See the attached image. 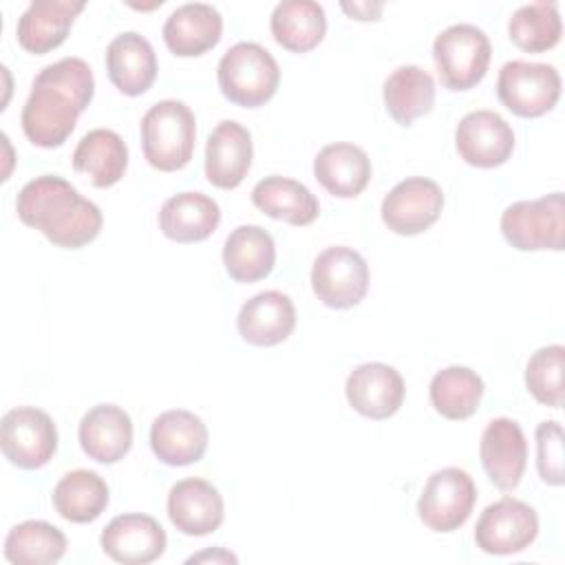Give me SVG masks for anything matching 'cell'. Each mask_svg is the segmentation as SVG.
I'll use <instances>...</instances> for the list:
<instances>
[{"instance_id":"6da1fadb","label":"cell","mask_w":565,"mask_h":565,"mask_svg":"<svg viewBox=\"0 0 565 565\" xmlns=\"http://www.w3.org/2000/svg\"><path fill=\"white\" fill-rule=\"evenodd\" d=\"M93 95L95 77L82 57H62L44 66L35 75L20 115L26 139L40 148H60Z\"/></svg>"},{"instance_id":"7a4b0ae2","label":"cell","mask_w":565,"mask_h":565,"mask_svg":"<svg viewBox=\"0 0 565 565\" xmlns=\"http://www.w3.org/2000/svg\"><path fill=\"white\" fill-rule=\"evenodd\" d=\"M15 212L24 225L35 227L64 249L88 245L104 225L102 210L57 174H42L29 181L18 192Z\"/></svg>"},{"instance_id":"3957f363","label":"cell","mask_w":565,"mask_h":565,"mask_svg":"<svg viewBox=\"0 0 565 565\" xmlns=\"http://www.w3.org/2000/svg\"><path fill=\"white\" fill-rule=\"evenodd\" d=\"M196 139V119L190 106L179 99L157 102L141 117V148L146 161L174 172L190 163Z\"/></svg>"},{"instance_id":"277c9868","label":"cell","mask_w":565,"mask_h":565,"mask_svg":"<svg viewBox=\"0 0 565 565\" xmlns=\"http://www.w3.org/2000/svg\"><path fill=\"white\" fill-rule=\"evenodd\" d=\"M216 79L225 99L243 108H258L276 95L280 68L258 42H236L223 53Z\"/></svg>"},{"instance_id":"5b68a950","label":"cell","mask_w":565,"mask_h":565,"mask_svg":"<svg viewBox=\"0 0 565 565\" xmlns=\"http://www.w3.org/2000/svg\"><path fill=\"white\" fill-rule=\"evenodd\" d=\"M492 44L483 29L459 22L446 26L433 42V60L448 90L475 88L488 71Z\"/></svg>"},{"instance_id":"8992f818","label":"cell","mask_w":565,"mask_h":565,"mask_svg":"<svg viewBox=\"0 0 565 565\" xmlns=\"http://www.w3.org/2000/svg\"><path fill=\"white\" fill-rule=\"evenodd\" d=\"M501 234L519 252H561L565 234L563 192L508 205L501 214Z\"/></svg>"},{"instance_id":"52a82bcc","label":"cell","mask_w":565,"mask_h":565,"mask_svg":"<svg viewBox=\"0 0 565 565\" xmlns=\"http://www.w3.org/2000/svg\"><path fill=\"white\" fill-rule=\"evenodd\" d=\"M499 102L519 117H541L561 97V75L552 64L512 60L497 77Z\"/></svg>"},{"instance_id":"ba28073f","label":"cell","mask_w":565,"mask_h":565,"mask_svg":"<svg viewBox=\"0 0 565 565\" xmlns=\"http://www.w3.org/2000/svg\"><path fill=\"white\" fill-rule=\"evenodd\" d=\"M2 455L22 470L46 466L57 450V428L49 413L35 406H18L0 422Z\"/></svg>"},{"instance_id":"9c48e42d","label":"cell","mask_w":565,"mask_h":565,"mask_svg":"<svg viewBox=\"0 0 565 565\" xmlns=\"http://www.w3.org/2000/svg\"><path fill=\"white\" fill-rule=\"evenodd\" d=\"M477 501V486L461 468L435 470L417 501L422 523L433 532H455L472 514Z\"/></svg>"},{"instance_id":"30bf717a","label":"cell","mask_w":565,"mask_h":565,"mask_svg":"<svg viewBox=\"0 0 565 565\" xmlns=\"http://www.w3.org/2000/svg\"><path fill=\"white\" fill-rule=\"evenodd\" d=\"M311 289L331 309L355 307L369 291V265L353 247H327L313 260Z\"/></svg>"},{"instance_id":"8fae6325","label":"cell","mask_w":565,"mask_h":565,"mask_svg":"<svg viewBox=\"0 0 565 565\" xmlns=\"http://www.w3.org/2000/svg\"><path fill=\"white\" fill-rule=\"evenodd\" d=\"M539 534L536 510L514 497H501L490 503L475 527V543L481 552L492 556H508L523 552Z\"/></svg>"},{"instance_id":"7c38bea8","label":"cell","mask_w":565,"mask_h":565,"mask_svg":"<svg viewBox=\"0 0 565 565\" xmlns=\"http://www.w3.org/2000/svg\"><path fill=\"white\" fill-rule=\"evenodd\" d=\"M444 192L437 181L408 177L399 181L382 201L384 225L399 236L426 232L441 214Z\"/></svg>"},{"instance_id":"4fadbf2b","label":"cell","mask_w":565,"mask_h":565,"mask_svg":"<svg viewBox=\"0 0 565 565\" xmlns=\"http://www.w3.org/2000/svg\"><path fill=\"white\" fill-rule=\"evenodd\" d=\"M455 146L468 166L497 168L512 157L514 130L494 110H472L457 124Z\"/></svg>"},{"instance_id":"5bb4252c","label":"cell","mask_w":565,"mask_h":565,"mask_svg":"<svg viewBox=\"0 0 565 565\" xmlns=\"http://www.w3.org/2000/svg\"><path fill=\"white\" fill-rule=\"evenodd\" d=\"M479 457L490 481L510 492L521 483L527 463V441L521 426L510 417H494L481 433Z\"/></svg>"},{"instance_id":"9a60e30c","label":"cell","mask_w":565,"mask_h":565,"mask_svg":"<svg viewBox=\"0 0 565 565\" xmlns=\"http://www.w3.org/2000/svg\"><path fill=\"white\" fill-rule=\"evenodd\" d=\"M102 550L124 565H148L166 552V530L154 516L128 512L115 516L99 536Z\"/></svg>"},{"instance_id":"2e32d148","label":"cell","mask_w":565,"mask_h":565,"mask_svg":"<svg viewBox=\"0 0 565 565\" xmlns=\"http://www.w3.org/2000/svg\"><path fill=\"white\" fill-rule=\"evenodd\" d=\"M344 391L353 411L369 419H386L399 411L406 386L397 369L384 362H364L349 373Z\"/></svg>"},{"instance_id":"e0dca14e","label":"cell","mask_w":565,"mask_h":565,"mask_svg":"<svg viewBox=\"0 0 565 565\" xmlns=\"http://www.w3.org/2000/svg\"><path fill=\"white\" fill-rule=\"evenodd\" d=\"M207 426L185 408H172L154 417L150 448L166 466H190L201 461L207 448Z\"/></svg>"},{"instance_id":"ac0fdd59","label":"cell","mask_w":565,"mask_h":565,"mask_svg":"<svg viewBox=\"0 0 565 565\" xmlns=\"http://www.w3.org/2000/svg\"><path fill=\"white\" fill-rule=\"evenodd\" d=\"M168 516L188 536H205L221 527L225 505L221 492L205 479L188 477L168 492Z\"/></svg>"},{"instance_id":"d6986e66","label":"cell","mask_w":565,"mask_h":565,"mask_svg":"<svg viewBox=\"0 0 565 565\" xmlns=\"http://www.w3.org/2000/svg\"><path fill=\"white\" fill-rule=\"evenodd\" d=\"M254 143L249 130L234 121L225 119L216 124L205 143V177L214 188L234 190L243 183L252 168Z\"/></svg>"},{"instance_id":"ffe728a7","label":"cell","mask_w":565,"mask_h":565,"mask_svg":"<svg viewBox=\"0 0 565 565\" xmlns=\"http://www.w3.org/2000/svg\"><path fill=\"white\" fill-rule=\"evenodd\" d=\"M236 327L247 344L274 347L285 342L296 329V307L287 294L267 289L241 307Z\"/></svg>"},{"instance_id":"44dd1931","label":"cell","mask_w":565,"mask_h":565,"mask_svg":"<svg viewBox=\"0 0 565 565\" xmlns=\"http://www.w3.org/2000/svg\"><path fill=\"white\" fill-rule=\"evenodd\" d=\"M106 73L119 93L128 97L143 95L157 79L152 44L135 31L115 35L106 46Z\"/></svg>"},{"instance_id":"7402d4cb","label":"cell","mask_w":565,"mask_h":565,"mask_svg":"<svg viewBox=\"0 0 565 565\" xmlns=\"http://www.w3.org/2000/svg\"><path fill=\"white\" fill-rule=\"evenodd\" d=\"M84 7V0H33L18 18L15 35L20 46L33 55L57 49Z\"/></svg>"},{"instance_id":"603a6c76","label":"cell","mask_w":565,"mask_h":565,"mask_svg":"<svg viewBox=\"0 0 565 565\" xmlns=\"http://www.w3.org/2000/svg\"><path fill=\"white\" fill-rule=\"evenodd\" d=\"M223 33L218 9L207 2L177 7L163 24V42L179 57H196L214 49Z\"/></svg>"},{"instance_id":"cb8c5ba5","label":"cell","mask_w":565,"mask_h":565,"mask_svg":"<svg viewBox=\"0 0 565 565\" xmlns=\"http://www.w3.org/2000/svg\"><path fill=\"white\" fill-rule=\"evenodd\" d=\"M79 446L99 463H117L132 446V419L117 404H97L79 422Z\"/></svg>"},{"instance_id":"d4e9b609","label":"cell","mask_w":565,"mask_h":565,"mask_svg":"<svg viewBox=\"0 0 565 565\" xmlns=\"http://www.w3.org/2000/svg\"><path fill=\"white\" fill-rule=\"evenodd\" d=\"M369 154L347 141L324 146L313 159V174L318 183L338 199L358 196L371 181Z\"/></svg>"},{"instance_id":"484cf974","label":"cell","mask_w":565,"mask_h":565,"mask_svg":"<svg viewBox=\"0 0 565 565\" xmlns=\"http://www.w3.org/2000/svg\"><path fill=\"white\" fill-rule=\"evenodd\" d=\"M221 223L218 203L203 192L170 196L159 210V230L174 243H199L212 236Z\"/></svg>"},{"instance_id":"4316f807","label":"cell","mask_w":565,"mask_h":565,"mask_svg":"<svg viewBox=\"0 0 565 565\" xmlns=\"http://www.w3.org/2000/svg\"><path fill=\"white\" fill-rule=\"evenodd\" d=\"M276 263V245L260 225H238L223 245V265L232 280L256 282L271 274Z\"/></svg>"},{"instance_id":"83f0119b","label":"cell","mask_w":565,"mask_h":565,"mask_svg":"<svg viewBox=\"0 0 565 565\" xmlns=\"http://www.w3.org/2000/svg\"><path fill=\"white\" fill-rule=\"evenodd\" d=\"M252 203L267 216L289 225H309L318 218L320 205L311 190L289 177L271 174L252 188Z\"/></svg>"},{"instance_id":"f1b7e54d","label":"cell","mask_w":565,"mask_h":565,"mask_svg":"<svg viewBox=\"0 0 565 565\" xmlns=\"http://www.w3.org/2000/svg\"><path fill=\"white\" fill-rule=\"evenodd\" d=\"M384 106L395 124L408 128L435 106V79L417 64L397 66L382 88Z\"/></svg>"},{"instance_id":"f546056e","label":"cell","mask_w":565,"mask_h":565,"mask_svg":"<svg viewBox=\"0 0 565 565\" xmlns=\"http://www.w3.org/2000/svg\"><path fill=\"white\" fill-rule=\"evenodd\" d=\"M73 168L86 174L95 188H110L128 168V148L110 128L88 130L73 152Z\"/></svg>"},{"instance_id":"4dcf8cb0","label":"cell","mask_w":565,"mask_h":565,"mask_svg":"<svg viewBox=\"0 0 565 565\" xmlns=\"http://www.w3.org/2000/svg\"><path fill=\"white\" fill-rule=\"evenodd\" d=\"M269 29L282 49L307 53L322 42L327 33V15L322 4L313 0H282L271 11Z\"/></svg>"},{"instance_id":"1f68e13d","label":"cell","mask_w":565,"mask_h":565,"mask_svg":"<svg viewBox=\"0 0 565 565\" xmlns=\"http://www.w3.org/2000/svg\"><path fill=\"white\" fill-rule=\"evenodd\" d=\"M108 499L106 481L95 470L86 468L66 472L53 488V508L71 523H90L99 519Z\"/></svg>"},{"instance_id":"d6a6232c","label":"cell","mask_w":565,"mask_h":565,"mask_svg":"<svg viewBox=\"0 0 565 565\" xmlns=\"http://www.w3.org/2000/svg\"><path fill=\"white\" fill-rule=\"evenodd\" d=\"M483 380L468 366H446L430 380L428 395L435 411L452 422L468 419L477 413L483 397Z\"/></svg>"},{"instance_id":"836d02e7","label":"cell","mask_w":565,"mask_h":565,"mask_svg":"<svg viewBox=\"0 0 565 565\" xmlns=\"http://www.w3.org/2000/svg\"><path fill=\"white\" fill-rule=\"evenodd\" d=\"M64 552V532L40 519L13 525L4 539V558L13 565H51L57 563Z\"/></svg>"},{"instance_id":"e575fe53","label":"cell","mask_w":565,"mask_h":565,"mask_svg":"<svg viewBox=\"0 0 565 565\" xmlns=\"http://www.w3.org/2000/svg\"><path fill=\"white\" fill-rule=\"evenodd\" d=\"M508 33L512 44L527 53H543L558 44L563 22L556 2H527L521 4L510 22Z\"/></svg>"},{"instance_id":"d590c367","label":"cell","mask_w":565,"mask_h":565,"mask_svg":"<svg viewBox=\"0 0 565 565\" xmlns=\"http://www.w3.org/2000/svg\"><path fill=\"white\" fill-rule=\"evenodd\" d=\"M563 369L565 347L547 344L536 349L525 364V386L536 402L561 408L563 406Z\"/></svg>"},{"instance_id":"8d00e7d4","label":"cell","mask_w":565,"mask_h":565,"mask_svg":"<svg viewBox=\"0 0 565 565\" xmlns=\"http://www.w3.org/2000/svg\"><path fill=\"white\" fill-rule=\"evenodd\" d=\"M536 470L543 483L563 486V428L554 419L536 426Z\"/></svg>"},{"instance_id":"74e56055","label":"cell","mask_w":565,"mask_h":565,"mask_svg":"<svg viewBox=\"0 0 565 565\" xmlns=\"http://www.w3.org/2000/svg\"><path fill=\"white\" fill-rule=\"evenodd\" d=\"M342 9L355 20H377L384 4L382 2H353V4L342 2Z\"/></svg>"},{"instance_id":"f35d334b","label":"cell","mask_w":565,"mask_h":565,"mask_svg":"<svg viewBox=\"0 0 565 565\" xmlns=\"http://www.w3.org/2000/svg\"><path fill=\"white\" fill-rule=\"evenodd\" d=\"M210 561L212 563H232V565L238 563L236 554H232V552H227L223 547H212V550H205V552L194 554V556L188 558V563H210Z\"/></svg>"}]
</instances>
